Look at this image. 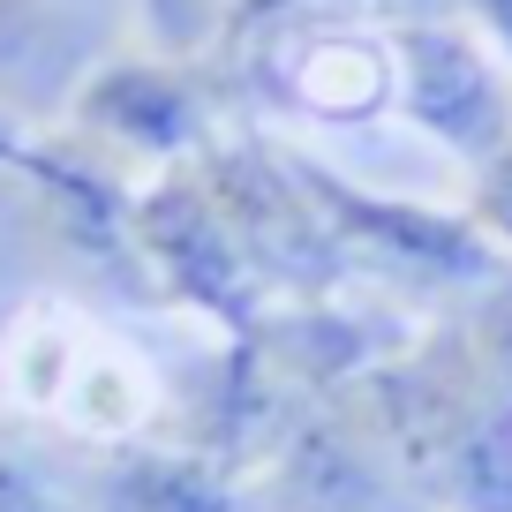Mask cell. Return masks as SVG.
Returning <instances> with one entry per match:
<instances>
[{
    "label": "cell",
    "mask_w": 512,
    "mask_h": 512,
    "mask_svg": "<svg viewBox=\"0 0 512 512\" xmlns=\"http://www.w3.org/2000/svg\"><path fill=\"white\" fill-rule=\"evenodd\" d=\"M475 226L497 241H512V136L497 144L490 174H482V196H475Z\"/></svg>",
    "instance_id": "5b68a950"
},
{
    "label": "cell",
    "mask_w": 512,
    "mask_h": 512,
    "mask_svg": "<svg viewBox=\"0 0 512 512\" xmlns=\"http://www.w3.org/2000/svg\"><path fill=\"white\" fill-rule=\"evenodd\" d=\"M68 113H76L83 128H98V136H121V144H136V151H166V159L204 144V98H196V83L181 76L174 61L91 68V76L76 83V98H68Z\"/></svg>",
    "instance_id": "6da1fadb"
},
{
    "label": "cell",
    "mask_w": 512,
    "mask_h": 512,
    "mask_svg": "<svg viewBox=\"0 0 512 512\" xmlns=\"http://www.w3.org/2000/svg\"><path fill=\"white\" fill-rule=\"evenodd\" d=\"M83 68V38L76 23H61L46 0H0V83L16 76H53Z\"/></svg>",
    "instance_id": "7a4b0ae2"
},
{
    "label": "cell",
    "mask_w": 512,
    "mask_h": 512,
    "mask_svg": "<svg viewBox=\"0 0 512 512\" xmlns=\"http://www.w3.org/2000/svg\"><path fill=\"white\" fill-rule=\"evenodd\" d=\"M0 166H16V174H38V166H46V144H31V128L8 106H0Z\"/></svg>",
    "instance_id": "8992f818"
},
{
    "label": "cell",
    "mask_w": 512,
    "mask_h": 512,
    "mask_svg": "<svg viewBox=\"0 0 512 512\" xmlns=\"http://www.w3.org/2000/svg\"><path fill=\"white\" fill-rule=\"evenodd\" d=\"M113 512H234V497L219 490V475L196 460H121L113 475Z\"/></svg>",
    "instance_id": "3957f363"
},
{
    "label": "cell",
    "mask_w": 512,
    "mask_h": 512,
    "mask_svg": "<svg viewBox=\"0 0 512 512\" xmlns=\"http://www.w3.org/2000/svg\"><path fill=\"white\" fill-rule=\"evenodd\" d=\"M144 8H151V31H159V46H174V53L204 46L211 23L226 16V0H144Z\"/></svg>",
    "instance_id": "277c9868"
}]
</instances>
